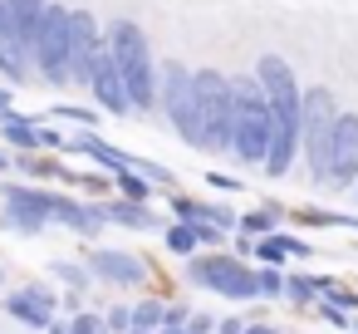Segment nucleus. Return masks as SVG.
Instances as JSON below:
<instances>
[{
	"label": "nucleus",
	"instance_id": "nucleus-1",
	"mask_svg": "<svg viewBox=\"0 0 358 334\" xmlns=\"http://www.w3.org/2000/svg\"><path fill=\"white\" fill-rule=\"evenodd\" d=\"M103 45L123 74V89H128V104L133 113H152L157 109V60H152V45L143 35V25L133 20H113L103 30Z\"/></svg>",
	"mask_w": 358,
	"mask_h": 334
},
{
	"label": "nucleus",
	"instance_id": "nucleus-2",
	"mask_svg": "<svg viewBox=\"0 0 358 334\" xmlns=\"http://www.w3.org/2000/svg\"><path fill=\"white\" fill-rule=\"evenodd\" d=\"M192 84H196V118H201V153H231V128H236L231 79L216 69H192Z\"/></svg>",
	"mask_w": 358,
	"mask_h": 334
},
{
	"label": "nucleus",
	"instance_id": "nucleus-3",
	"mask_svg": "<svg viewBox=\"0 0 358 334\" xmlns=\"http://www.w3.org/2000/svg\"><path fill=\"white\" fill-rule=\"evenodd\" d=\"M69 11H74V6L50 0L45 15H40V30H35V40H30V69H35L50 89H69Z\"/></svg>",
	"mask_w": 358,
	"mask_h": 334
},
{
	"label": "nucleus",
	"instance_id": "nucleus-4",
	"mask_svg": "<svg viewBox=\"0 0 358 334\" xmlns=\"http://www.w3.org/2000/svg\"><path fill=\"white\" fill-rule=\"evenodd\" d=\"M157 109L167 113V123L182 133V143L201 148V118H196V84H192V69L182 60H167L157 64Z\"/></svg>",
	"mask_w": 358,
	"mask_h": 334
},
{
	"label": "nucleus",
	"instance_id": "nucleus-5",
	"mask_svg": "<svg viewBox=\"0 0 358 334\" xmlns=\"http://www.w3.org/2000/svg\"><path fill=\"white\" fill-rule=\"evenodd\" d=\"M334 123H338V104L329 89H304L299 99V143L309 153V172L314 182H329V148H334Z\"/></svg>",
	"mask_w": 358,
	"mask_h": 334
},
{
	"label": "nucleus",
	"instance_id": "nucleus-6",
	"mask_svg": "<svg viewBox=\"0 0 358 334\" xmlns=\"http://www.w3.org/2000/svg\"><path fill=\"white\" fill-rule=\"evenodd\" d=\"M50 202H55V192H45L35 182H6L0 187V231L40 236L50 226Z\"/></svg>",
	"mask_w": 358,
	"mask_h": 334
},
{
	"label": "nucleus",
	"instance_id": "nucleus-7",
	"mask_svg": "<svg viewBox=\"0 0 358 334\" xmlns=\"http://www.w3.org/2000/svg\"><path fill=\"white\" fill-rule=\"evenodd\" d=\"M99 55H103V25L89 11H69V89H89Z\"/></svg>",
	"mask_w": 358,
	"mask_h": 334
},
{
	"label": "nucleus",
	"instance_id": "nucleus-8",
	"mask_svg": "<svg viewBox=\"0 0 358 334\" xmlns=\"http://www.w3.org/2000/svg\"><path fill=\"white\" fill-rule=\"evenodd\" d=\"M255 84H260V94H265V104H270L275 118H299V99H304V89H299L294 69H289L280 55H265V60L255 64Z\"/></svg>",
	"mask_w": 358,
	"mask_h": 334
},
{
	"label": "nucleus",
	"instance_id": "nucleus-9",
	"mask_svg": "<svg viewBox=\"0 0 358 334\" xmlns=\"http://www.w3.org/2000/svg\"><path fill=\"white\" fill-rule=\"evenodd\" d=\"M89 94H94V104H99L103 113H113V118H128V113H133V104H128V89H123V74H118V64H113L108 45H103V55L94 60Z\"/></svg>",
	"mask_w": 358,
	"mask_h": 334
},
{
	"label": "nucleus",
	"instance_id": "nucleus-10",
	"mask_svg": "<svg viewBox=\"0 0 358 334\" xmlns=\"http://www.w3.org/2000/svg\"><path fill=\"white\" fill-rule=\"evenodd\" d=\"M6 314H10L15 324H25V329H50V324H55V290H50L45 280L20 285V290L6 300Z\"/></svg>",
	"mask_w": 358,
	"mask_h": 334
},
{
	"label": "nucleus",
	"instance_id": "nucleus-11",
	"mask_svg": "<svg viewBox=\"0 0 358 334\" xmlns=\"http://www.w3.org/2000/svg\"><path fill=\"white\" fill-rule=\"evenodd\" d=\"M353 177H358V113H338L334 148H329V182L343 187Z\"/></svg>",
	"mask_w": 358,
	"mask_h": 334
},
{
	"label": "nucleus",
	"instance_id": "nucleus-12",
	"mask_svg": "<svg viewBox=\"0 0 358 334\" xmlns=\"http://www.w3.org/2000/svg\"><path fill=\"white\" fill-rule=\"evenodd\" d=\"M50 221H59V226H69V231H79V236H99V231H103V207H99V202H74V197H59V192H55Z\"/></svg>",
	"mask_w": 358,
	"mask_h": 334
},
{
	"label": "nucleus",
	"instance_id": "nucleus-13",
	"mask_svg": "<svg viewBox=\"0 0 358 334\" xmlns=\"http://www.w3.org/2000/svg\"><path fill=\"white\" fill-rule=\"evenodd\" d=\"M89 270H94L99 280H108V285H138V280L148 275L143 260L128 256V251H94V256H89Z\"/></svg>",
	"mask_w": 358,
	"mask_h": 334
},
{
	"label": "nucleus",
	"instance_id": "nucleus-14",
	"mask_svg": "<svg viewBox=\"0 0 358 334\" xmlns=\"http://www.w3.org/2000/svg\"><path fill=\"white\" fill-rule=\"evenodd\" d=\"M294 153H299V118H275V128H270V153H265V172H270V177H285Z\"/></svg>",
	"mask_w": 358,
	"mask_h": 334
},
{
	"label": "nucleus",
	"instance_id": "nucleus-15",
	"mask_svg": "<svg viewBox=\"0 0 358 334\" xmlns=\"http://www.w3.org/2000/svg\"><path fill=\"white\" fill-rule=\"evenodd\" d=\"M0 143L10 153H40V118L20 113V109H6L0 113Z\"/></svg>",
	"mask_w": 358,
	"mask_h": 334
},
{
	"label": "nucleus",
	"instance_id": "nucleus-16",
	"mask_svg": "<svg viewBox=\"0 0 358 334\" xmlns=\"http://www.w3.org/2000/svg\"><path fill=\"white\" fill-rule=\"evenodd\" d=\"M192 275H196L201 285L226 290V295H250V280H245L231 260H196V265H192Z\"/></svg>",
	"mask_w": 358,
	"mask_h": 334
},
{
	"label": "nucleus",
	"instance_id": "nucleus-17",
	"mask_svg": "<svg viewBox=\"0 0 358 334\" xmlns=\"http://www.w3.org/2000/svg\"><path fill=\"white\" fill-rule=\"evenodd\" d=\"M103 221H118V226H138V231H148V226H157V216L143 207V202H103Z\"/></svg>",
	"mask_w": 358,
	"mask_h": 334
},
{
	"label": "nucleus",
	"instance_id": "nucleus-18",
	"mask_svg": "<svg viewBox=\"0 0 358 334\" xmlns=\"http://www.w3.org/2000/svg\"><path fill=\"white\" fill-rule=\"evenodd\" d=\"M45 6H50V0H6V11H10V20H15V30H20V40H25V45L35 40Z\"/></svg>",
	"mask_w": 358,
	"mask_h": 334
},
{
	"label": "nucleus",
	"instance_id": "nucleus-19",
	"mask_svg": "<svg viewBox=\"0 0 358 334\" xmlns=\"http://www.w3.org/2000/svg\"><path fill=\"white\" fill-rule=\"evenodd\" d=\"M50 118H59V123H74L79 133L99 123V113H94V109H74V104H55V109H50Z\"/></svg>",
	"mask_w": 358,
	"mask_h": 334
},
{
	"label": "nucleus",
	"instance_id": "nucleus-20",
	"mask_svg": "<svg viewBox=\"0 0 358 334\" xmlns=\"http://www.w3.org/2000/svg\"><path fill=\"white\" fill-rule=\"evenodd\" d=\"M118 192H123L128 202H148V192H152V182H148V177H138V172L128 167V172H118Z\"/></svg>",
	"mask_w": 358,
	"mask_h": 334
},
{
	"label": "nucleus",
	"instance_id": "nucleus-21",
	"mask_svg": "<svg viewBox=\"0 0 358 334\" xmlns=\"http://www.w3.org/2000/svg\"><path fill=\"white\" fill-rule=\"evenodd\" d=\"M50 275H59V280H64V285H74V290H84V285H89V270H84V265H74V260H55V265H50Z\"/></svg>",
	"mask_w": 358,
	"mask_h": 334
},
{
	"label": "nucleus",
	"instance_id": "nucleus-22",
	"mask_svg": "<svg viewBox=\"0 0 358 334\" xmlns=\"http://www.w3.org/2000/svg\"><path fill=\"white\" fill-rule=\"evenodd\" d=\"M133 172H138V177H148V182H157V187H172V172H167V167H157V162H148V158H133Z\"/></svg>",
	"mask_w": 358,
	"mask_h": 334
},
{
	"label": "nucleus",
	"instance_id": "nucleus-23",
	"mask_svg": "<svg viewBox=\"0 0 358 334\" xmlns=\"http://www.w3.org/2000/svg\"><path fill=\"white\" fill-rule=\"evenodd\" d=\"M196 241H201L196 226H172V231H167V246H172V251H192Z\"/></svg>",
	"mask_w": 358,
	"mask_h": 334
},
{
	"label": "nucleus",
	"instance_id": "nucleus-24",
	"mask_svg": "<svg viewBox=\"0 0 358 334\" xmlns=\"http://www.w3.org/2000/svg\"><path fill=\"white\" fill-rule=\"evenodd\" d=\"M64 329L69 334H103V319L99 314H74V319H64Z\"/></svg>",
	"mask_w": 358,
	"mask_h": 334
},
{
	"label": "nucleus",
	"instance_id": "nucleus-25",
	"mask_svg": "<svg viewBox=\"0 0 358 334\" xmlns=\"http://www.w3.org/2000/svg\"><path fill=\"white\" fill-rule=\"evenodd\" d=\"M45 148H59V153H64V133H59V128H50V123L40 118V153H45Z\"/></svg>",
	"mask_w": 358,
	"mask_h": 334
},
{
	"label": "nucleus",
	"instance_id": "nucleus-26",
	"mask_svg": "<svg viewBox=\"0 0 358 334\" xmlns=\"http://www.w3.org/2000/svg\"><path fill=\"white\" fill-rule=\"evenodd\" d=\"M157 314H162L157 305H138V309H133V324H138V329H152V324H157Z\"/></svg>",
	"mask_w": 358,
	"mask_h": 334
},
{
	"label": "nucleus",
	"instance_id": "nucleus-27",
	"mask_svg": "<svg viewBox=\"0 0 358 334\" xmlns=\"http://www.w3.org/2000/svg\"><path fill=\"white\" fill-rule=\"evenodd\" d=\"M108 324H113V329H133V314H128V309H113Z\"/></svg>",
	"mask_w": 358,
	"mask_h": 334
},
{
	"label": "nucleus",
	"instance_id": "nucleus-28",
	"mask_svg": "<svg viewBox=\"0 0 358 334\" xmlns=\"http://www.w3.org/2000/svg\"><path fill=\"white\" fill-rule=\"evenodd\" d=\"M6 109H15V89H10V84H0V113H6Z\"/></svg>",
	"mask_w": 358,
	"mask_h": 334
},
{
	"label": "nucleus",
	"instance_id": "nucleus-29",
	"mask_svg": "<svg viewBox=\"0 0 358 334\" xmlns=\"http://www.w3.org/2000/svg\"><path fill=\"white\" fill-rule=\"evenodd\" d=\"M50 334H69V329H64V319H55V324H50Z\"/></svg>",
	"mask_w": 358,
	"mask_h": 334
},
{
	"label": "nucleus",
	"instance_id": "nucleus-30",
	"mask_svg": "<svg viewBox=\"0 0 358 334\" xmlns=\"http://www.w3.org/2000/svg\"><path fill=\"white\" fill-rule=\"evenodd\" d=\"M6 167H10V153H6V148H0V172H6Z\"/></svg>",
	"mask_w": 358,
	"mask_h": 334
},
{
	"label": "nucleus",
	"instance_id": "nucleus-31",
	"mask_svg": "<svg viewBox=\"0 0 358 334\" xmlns=\"http://www.w3.org/2000/svg\"><path fill=\"white\" fill-rule=\"evenodd\" d=\"M0 285H6V265H0Z\"/></svg>",
	"mask_w": 358,
	"mask_h": 334
}]
</instances>
